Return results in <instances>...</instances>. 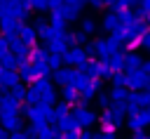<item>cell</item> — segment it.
<instances>
[{
    "mask_svg": "<svg viewBox=\"0 0 150 139\" xmlns=\"http://www.w3.org/2000/svg\"><path fill=\"white\" fill-rule=\"evenodd\" d=\"M143 71L150 75V59H145V61H143Z\"/></svg>",
    "mask_w": 150,
    "mask_h": 139,
    "instance_id": "obj_45",
    "label": "cell"
},
{
    "mask_svg": "<svg viewBox=\"0 0 150 139\" xmlns=\"http://www.w3.org/2000/svg\"><path fill=\"white\" fill-rule=\"evenodd\" d=\"M59 125H61V127H63L66 132H80V130H84V127H82V125L77 123V118H75L73 113H70V115H68V118H66L63 123H59Z\"/></svg>",
    "mask_w": 150,
    "mask_h": 139,
    "instance_id": "obj_22",
    "label": "cell"
},
{
    "mask_svg": "<svg viewBox=\"0 0 150 139\" xmlns=\"http://www.w3.org/2000/svg\"><path fill=\"white\" fill-rule=\"evenodd\" d=\"M141 47L150 52V28H148V31H145V33L141 35Z\"/></svg>",
    "mask_w": 150,
    "mask_h": 139,
    "instance_id": "obj_36",
    "label": "cell"
},
{
    "mask_svg": "<svg viewBox=\"0 0 150 139\" xmlns=\"http://www.w3.org/2000/svg\"><path fill=\"white\" fill-rule=\"evenodd\" d=\"M80 28H82L84 33L94 35V33H96V28H98V24H96V19H91V16H84V19L80 21Z\"/></svg>",
    "mask_w": 150,
    "mask_h": 139,
    "instance_id": "obj_25",
    "label": "cell"
},
{
    "mask_svg": "<svg viewBox=\"0 0 150 139\" xmlns=\"http://www.w3.org/2000/svg\"><path fill=\"white\" fill-rule=\"evenodd\" d=\"M19 64H21V61H19V57H16L12 49H7L5 54H0V66H2V68H19Z\"/></svg>",
    "mask_w": 150,
    "mask_h": 139,
    "instance_id": "obj_18",
    "label": "cell"
},
{
    "mask_svg": "<svg viewBox=\"0 0 150 139\" xmlns=\"http://www.w3.org/2000/svg\"><path fill=\"white\" fill-rule=\"evenodd\" d=\"M21 24L23 21H19L16 16H12V14H0V33L2 35H7V38H14V35H19V28H21Z\"/></svg>",
    "mask_w": 150,
    "mask_h": 139,
    "instance_id": "obj_5",
    "label": "cell"
},
{
    "mask_svg": "<svg viewBox=\"0 0 150 139\" xmlns=\"http://www.w3.org/2000/svg\"><path fill=\"white\" fill-rule=\"evenodd\" d=\"M127 127H129V132H136V130H143L145 125H143L141 115H138V113H134V115H129V120H127Z\"/></svg>",
    "mask_w": 150,
    "mask_h": 139,
    "instance_id": "obj_27",
    "label": "cell"
},
{
    "mask_svg": "<svg viewBox=\"0 0 150 139\" xmlns=\"http://www.w3.org/2000/svg\"><path fill=\"white\" fill-rule=\"evenodd\" d=\"M129 139H148V134H145V127L143 130H136V132H131V137Z\"/></svg>",
    "mask_w": 150,
    "mask_h": 139,
    "instance_id": "obj_38",
    "label": "cell"
},
{
    "mask_svg": "<svg viewBox=\"0 0 150 139\" xmlns=\"http://www.w3.org/2000/svg\"><path fill=\"white\" fill-rule=\"evenodd\" d=\"M117 130H108V127H101L98 132H94V139H117L115 134Z\"/></svg>",
    "mask_w": 150,
    "mask_h": 139,
    "instance_id": "obj_29",
    "label": "cell"
},
{
    "mask_svg": "<svg viewBox=\"0 0 150 139\" xmlns=\"http://www.w3.org/2000/svg\"><path fill=\"white\" fill-rule=\"evenodd\" d=\"M87 2H89V0H87Z\"/></svg>",
    "mask_w": 150,
    "mask_h": 139,
    "instance_id": "obj_52",
    "label": "cell"
},
{
    "mask_svg": "<svg viewBox=\"0 0 150 139\" xmlns=\"http://www.w3.org/2000/svg\"><path fill=\"white\" fill-rule=\"evenodd\" d=\"M40 139H49V137H40Z\"/></svg>",
    "mask_w": 150,
    "mask_h": 139,
    "instance_id": "obj_50",
    "label": "cell"
},
{
    "mask_svg": "<svg viewBox=\"0 0 150 139\" xmlns=\"http://www.w3.org/2000/svg\"><path fill=\"white\" fill-rule=\"evenodd\" d=\"M148 28H150V19H148Z\"/></svg>",
    "mask_w": 150,
    "mask_h": 139,
    "instance_id": "obj_48",
    "label": "cell"
},
{
    "mask_svg": "<svg viewBox=\"0 0 150 139\" xmlns=\"http://www.w3.org/2000/svg\"><path fill=\"white\" fill-rule=\"evenodd\" d=\"M19 82H23L19 75V68H2L0 66V90H12Z\"/></svg>",
    "mask_w": 150,
    "mask_h": 139,
    "instance_id": "obj_7",
    "label": "cell"
},
{
    "mask_svg": "<svg viewBox=\"0 0 150 139\" xmlns=\"http://www.w3.org/2000/svg\"><path fill=\"white\" fill-rule=\"evenodd\" d=\"M141 7H143L148 14H150V0H141Z\"/></svg>",
    "mask_w": 150,
    "mask_h": 139,
    "instance_id": "obj_44",
    "label": "cell"
},
{
    "mask_svg": "<svg viewBox=\"0 0 150 139\" xmlns=\"http://www.w3.org/2000/svg\"><path fill=\"white\" fill-rule=\"evenodd\" d=\"M7 49H9V38H7V35H2V33H0V54H5V52H7Z\"/></svg>",
    "mask_w": 150,
    "mask_h": 139,
    "instance_id": "obj_37",
    "label": "cell"
},
{
    "mask_svg": "<svg viewBox=\"0 0 150 139\" xmlns=\"http://www.w3.org/2000/svg\"><path fill=\"white\" fill-rule=\"evenodd\" d=\"M117 14H120V19H122V24H134V21L138 19L134 9H122V12H117Z\"/></svg>",
    "mask_w": 150,
    "mask_h": 139,
    "instance_id": "obj_30",
    "label": "cell"
},
{
    "mask_svg": "<svg viewBox=\"0 0 150 139\" xmlns=\"http://www.w3.org/2000/svg\"><path fill=\"white\" fill-rule=\"evenodd\" d=\"M110 80H112V87H127L129 73H127V71H115V75H112Z\"/></svg>",
    "mask_w": 150,
    "mask_h": 139,
    "instance_id": "obj_26",
    "label": "cell"
},
{
    "mask_svg": "<svg viewBox=\"0 0 150 139\" xmlns=\"http://www.w3.org/2000/svg\"><path fill=\"white\" fill-rule=\"evenodd\" d=\"M9 49L19 57V61H30V45H26L19 35L9 38Z\"/></svg>",
    "mask_w": 150,
    "mask_h": 139,
    "instance_id": "obj_8",
    "label": "cell"
},
{
    "mask_svg": "<svg viewBox=\"0 0 150 139\" xmlns=\"http://www.w3.org/2000/svg\"><path fill=\"white\" fill-rule=\"evenodd\" d=\"M87 0H66V5H84Z\"/></svg>",
    "mask_w": 150,
    "mask_h": 139,
    "instance_id": "obj_46",
    "label": "cell"
},
{
    "mask_svg": "<svg viewBox=\"0 0 150 139\" xmlns=\"http://www.w3.org/2000/svg\"><path fill=\"white\" fill-rule=\"evenodd\" d=\"M91 80H94V78H91L89 73H84L82 68H75V66H73V75H70V85H75V87H77V90L82 92V90H87V87L91 85Z\"/></svg>",
    "mask_w": 150,
    "mask_h": 139,
    "instance_id": "obj_9",
    "label": "cell"
},
{
    "mask_svg": "<svg viewBox=\"0 0 150 139\" xmlns=\"http://www.w3.org/2000/svg\"><path fill=\"white\" fill-rule=\"evenodd\" d=\"M138 115H141L143 125H145V127H150V106H143V108L138 111Z\"/></svg>",
    "mask_w": 150,
    "mask_h": 139,
    "instance_id": "obj_33",
    "label": "cell"
},
{
    "mask_svg": "<svg viewBox=\"0 0 150 139\" xmlns=\"http://www.w3.org/2000/svg\"><path fill=\"white\" fill-rule=\"evenodd\" d=\"M49 47H30V61L33 64H42V61H49Z\"/></svg>",
    "mask_w": 150,
    "mask_h": 139,
    "instance_id": "obj_17",
    "label": "cell"
},
{
    "mask_svg": "<svg viewBox=\"0 0 150 139\" xmlns=\"http://www.w3.org/2000/svg\"><path fill=\"white\" fill-rule=\"evenodd\" d=\"M12 94L19 99V101H26V94H28V87H23V82H19V85H14L12 87Z\"/></svg>",
    "mask_w": 150,
    "mask_h": 139,
    "instance_id": "obj_31",
    "label": "cell"
},
{
    "mask_svg": "<svg viewBox=\"0 0 150 139\" xmlns=\"http://www.w3.org/2000/svg\"><path fill=\"white\" fill-rule=\"evenodd\" d=\"M80 139H94V132H89V127H84L80 132Z\"/></svg>",
    "mask_w": 150,
    "mask_h": 139,
    "instance_id": "obj_40",
    "label": "cell"
},
{
    "mask_svg": "<svg viewBox=\"0 0 150 139\" xmlns=\"http://www.w3.org/2000/svg\"><path fill=\"white\" fill-rule=\"evenodd\" d=\"M80 132H82V130H80ZM80 132H63L61 139H80Z\"/></svg>",
    "mask_w": 150,
    "mask_h": 139,
    "instance_id": "obj_41",
    "label": "cell"
},
{
    "mask_svg": "<svg viewBox=\"0 0 150 139\" xmlns=\"http://www.w3.org/2000/svg\"><path fill=\"white\" fill-rule=\"evenodd\" d=\"M89 59H91V57H89V54H87V49H84V47H80V45L70 47V49L63 54V64H66V66H75V68L84 66Z\"/></svg>",
    "mask_w": 150,
    "mask_h": 139,
    "instance_id": "obj_3",
    "label": "cell"
},
{
    "mask_svg": "<svg viewBox=\"0 0 150 139\" xmlns=\"http://www.w3.org/2000/svg\"><path fill=\"white\" fill-rule=\"evenodd\" d=\"M0 139H9V130H7L2 123H0Z\"/></svg>",
    "mask_w": 150,
    "mask_h": 139,
    "instance_id": "obj_43",
    "label": "cell"
},
{
    "mask_svg": "<svg viewBox=\"0 0 150 139\" xmlns=\"http://www.w3.org/2000/svg\"><path fill=\"white\" fill-rule=\"evenodd\" d=\"M9 139H23V130H14V132H9Z\"/></svg>",
    "mask_w": 150,
    "mask_h": 139,
    "instance_id": "obj_42",
    "label": "cell"
},
{
    "mask_svg": "<svg viewBox=\"0 0 150 139\" xmlns=\"http://www.w3.org/2000/svg\"><path fill=\"white\" fill-rule=\"evenodd\" d=\"M73 113V104H68V101H61V104H56L54 106V115H52V123H63L68 115Z\"/></svg>",
    "mask_w": 150,
    "mask_h": 139,
    "instance_id": "obj_13",
    "label": "cell"
},
{
    "mask_svg": "<svg viewBox=\"0 0 150 139\" xmlns=\"http://www.w3.org/2000/svg\"><path fill=\"white\" fill-rule=\"evenodd\" d=\"M19 38L26 42V45H35L38 42V38H40V33H38V26L33 24V26H28V24H21V28H19Z\"/></svg>",
    "mask_w": 150,
    "mask_h": 139,
    "instance_id": "obj_10",
    "label": "cell"
},
{
    "mask_svg": "<svg viewBox=\"0 0 150 139\" xmlns=\"http://www.w3.org/2000/svg\"><path fill=\"white\" fill-rule=\"evenodd\" d=\"M23 139H40V132H38V130L30 125L28 130H23Z\"/></svg>",
    "mask_w": 150,
    "mask_h": 139,
    "instance_id": "obj_35",
    "label": "cell"
},
{
    "mask_svg": "<svg viewBox=\"0 0 150 139\" xmlns=\"http://www.w3.org/2000/svg\"><path fill=\"white\" fill-rule=\"evenodd\" d=\"M120 24H122V19H120V14H117L115 9H110V12H108V14L101 19V28H103L105 33H112V31H115Z\"/></svg>",
    "mask_w": 150,
    "mask_h": 139,
    "instance_id": "obj_12",
    "label": "cell"
},
{
    "mask_svg": "<svg viewBox=\"0 0 150 139\" xmlns=\"http://www.w3.org/2000/svg\"><path fill=\"white\" fill-rule=\"evenodd\" d=\"M115 2H117V0H105V5H108V7H112Z\"/></svg>",
    "mask_w": 150,
    "mask_h": 139,
    "instance_id": "obj_47",
    "label": "cell"
},
{
    "mask_svg": "<svg viewBox=\"0 0 150 139\" xmlns=\"http://www.w3.org/2000/svg\"><path fill=\"white\" fill-rule=\"evenodd\" d=\"M45 45L49 47V52H59V54H66L70 49L68 40H52V42H45Z\"/></svg>",
    "mask_w": 150,
    "mask_h": 139,
    "instance_id": "obj_23",
    "label": "cell"
},
{
    "mask_svg": "<svg viewBox=\"0 0 150 139\" xmlns=\"http://www.w3.org/2000/svg\"><path fill=\"white\" fill-rule=\"evenodd\" d=\"M96 104L101 106V108H110L115 101H112V97L110 94H98V99H96Z\"/></svg>",
    "mask_w": 150,
    "mask_h": 139,
    "instance_id": "obj_32",
    "label": "cell"
},
{
    "mask_svg": "<svg viewBox=\"0 0 150 139\" xmlns=\"http://www.w3.org/2000/svg\"><path fill=\"white\" fill-rule=\"evenodd\" d=\"M63 14H66L68 24L82 21V5H63Z\"/></svg>",
    "mask_w": 150,
    "mask_h": 139,
    "instance_id": "obj_16",
    "label": "cell"
},
{
    "mask_svg": "<svg viewBox=\"0 0 150 139\" xmlns=\"http://www.w3.org/2000/svg\"><path fill=\"white\" fill-rule=\"evenodd\" d=\"M138 92H141V99H138L141 101V108L143 106H150V90L145 87V90H138Z\"/></svg>",
    "mask_w": 150,
    "mask_h": 139,
    "instance_id": "obj_34",
    "label": "cell"
},
{
    "mask_svg": "<svg viewBox=\"0 0 150 139\" xmlns=\"http://www.w3.org/2000/svg\"><path fill=\"white\" fill-rule=\"evenodd\" d=\"M52 115H54V106H49V104H30V108H28V113H26V118L30 120V123H52Z\"/></svg>",
    "mask_w": 150,
    "mask_h": 139,
    "instance_id": "obj_1",
    "label": "cell"
},
{
    "mask_svg": "<svg viewBox=\"0 0 150 139\" xmlns=\"http://www.w3.org/2000/svg\"><path fill=\"white\" fill-rule=\"evenodd\" d=\"M73 115L77 118V123H80L82 127H94V125L98 123V113L91 111L87 104H75V106H73Z\"/></svg>",
    "mask_w": 150,
    "mask_h": 139,
    "instance_id": "obj_2",
    "label": "cell"
},
{
    "mask_svg": "<svg viewBox=\"0 0 150 139\" xmlns=\"http://www.w3.org/2000/svg\"><path fill=\"white\" fill-rule=\"evenodd\" d=\"M89 5H91V9L96 12V9H101V7H105V0H89Z\"/></svg>",
    "mask_w": 150,
    "mask_h": 139,
    "instance_id": "obj_39",
    "label": "cell"
},
{
    "mask_svg": "<svg viewBox=\"0 0 150 139\" xmlns=\"http://www.w3.org/2000/svg\"><path fill=\"white\" fill-rule=\"evenodd\" d=\"M26 101H28V104H40V101H42L40 87H38L35 82H30V87H28V94H26Z\"/></svg>",
    "mask_w": 150,
    "mask_h": 139,
    "instance_id": "obj_24",
    "label": "cell"
},
{
    "mask_svg": "<svg viewBox=\"0 0 150 139\" xmlns=\"http://www.w3.org/2000/svg\"><path fill=\"white\" fill-rule=\"evenodd\" d=\"M70 75H73V66H61L52 73V80L56 82V87H63V85H70Z\"/></svg>",
    "mask_w": 150,
    "mask_h": 139,
    "instance_id": "obj_11",
    "label": "cell"
},
{
    "mask_svg": "<svg viewBox=\"0 0 150 139\" xmlns=\"http://www.w3.org/2000/svg\"><path fill=\"white\" fill-rule=\"evenodd\" d=\"M143 61H145V59H143V57H141L138 52H134V49H131V52H127V68H124V71L143 68Z\"/></svg>",
    "mask_w": 150,
    "mask_h": 139,
    "instance_id": "obj_20",
    "label": "cell"
},
{
    "mask_svg": "<svg viewBox=\"0 0 150 139\" xmlns=\"http://www.w3.org/2000/svg\"><path fill=\"white\" fill-rule=\"evenodd\" d=\"M110 97H112L115 104H124L129 99V87H112L110 90Z\"/></svg>",
    "mask_w": 150,
    "mask_h": 139,
    "instance_id": "obj_21",
    "label": "cell"
},
{
    "mask_svg": "<svg viewBox=\"0 0 150 139\" xmlns=\"http://www.w3.org/2000/svg\"><path fill=\"white\" fill-rule=\"evenodd\" d=\"M61 99L75 106V104L82 99V94H80V90H77L75 85H63V87H61Z\"/></svg>",
    "mask_w": 150,
    "mask_h": 139,
    "instance_id": "obj_14",
    "label": "cell"
},
{
    "mask_svg": "<svg viewBox=\"0 0 150 139\" xmlns=\"http://www.w3.org/2000/svg\"><path fill=\"white\" fill-rule=\"evenodd\" d=\"M136 2H141V0H117V2L112 5V9H115V12H122V9H131V7H136Z\"/></svg>",
    "mask_w": 150,
    "mask_h": 139,
    "instance_id": "obj_28",
    "label": "cell"
},
{
    "mask_svg": "<svg viewBox=\"0 0 150 139\" xmlns=\"http://www.w3.org/2000/svg\"><path fill=\"white\" fill-rule=\"evenodd\" d=\"M49 24H54L56 28H66L68 19H66V14H63V7H61V9H49Z\"/></svg>",
    "mask_w": 150,
    "mask_h": 139,
    "instance_id": "obj_19",
    "label": "cell"
},
{
    "mask_svg": "<svg viewBox=\"0 0 150 139\" xmlns=\"http://www.w3.org/2000/svg\"><path fill=\"white\" fill-rule=\"evenodd\" d=\"M127 73H129V80H127V87L129 90H145L148 87L150 75L143 68H134V71H127Z\"/></svg>",
    "mask_w": 150,
    "mask_h": 139,
    "instance_id": "obj_6",
    "label": "cell"
},
{
    "mask_svg": "<svg viewBox=\"0 0 150 139\" xmlns=\"http://www.w3.org/2000/svg\"><path fill=\"white\" fill-rule=\"evenodd\" d=\"M0 14H2V5H0Z\"/></svg>",
    "mask_w": 150,
    "mask_h": 139,
    "instance_id": "obj_49",
    "label": "cell"
},
{
    "mask_svg": "<svg viewBox=\"0 0 150 139\" xmlns=\"http://www.w3.org/2000/svg\"><path fill=\"white\" fill-rule=\"evenodd\" d=\"M19 75L23 82H35L38 75H35V68H33V61H21L19 64Z\"/></svg>",
    "mask_w": 150,
    "mask_h": 139,
    "instance_id": "obj_15",
    "label": "cell"
},
{
    "mask_svg": "<svg viewBox=\"0 0 150 139\" xmlns=\"http://www.w3.org/2000/svg\"><path fill=\"white\" fill-rule=\"evenodd\" d=\"M148 90H150V80H148Z\"/></svg>",
    "mask_w": 150,
    "mask_h": 139,
    "instance_id": "obj_51",
    "label": "cell"
},
{
    "mask_svg": "<svg viewBox=\"0 0 150 139\" xmlns=\"http://www.w3.org/2000/svg\"><path fill=\"white\" fill-rule=\"evenodd\" d=\"M96 45H98V54H96L98 59H108L110 54H115V52L120 49V40H117L112 33H110L108 38H98Z\"/></svg>",
    "mask_w": 150,
    "mask_h": 139,
    "instance_id": "obj_4",
    "label": "cell"
}]
</instances>
